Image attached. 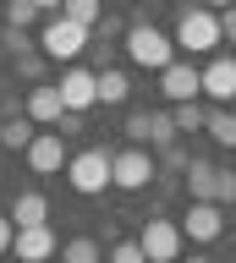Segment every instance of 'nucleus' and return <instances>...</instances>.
<instances>
[{
    "instance_id": "1",
    "label": "nucleus",
    "mask_w": 236,
    "mask_h": 263,
    "mask_svg": "<svg viewBox=\"0 0 236 263\" xmlns=\"http://www.w3.org/2000/svg\"><path fill=\"white\" fill-rule=\"evenodd\" d=\"M121 44H126V61L143 66V71H165V66L176 61V44H170L159 28H149V22H132V28L121 33Z\"/></svg>"
},
{
    "instance_id": "4",
    "label": "nucleus",
    "mask_w": 236,
    "mask_h": 263,
    "mask_svg": "<svg viewBox=\"0 0 236 263\" xmlns=\"http://www.w3.org/2000/svg\"><path fill=\"white\" fill-rule=\"evenodd\" d=\"M66 181H71V192H83V197L104 192V186H110V154H104V148L71 154V159H66Z\"/></svg>"
},
{
    "instance_id": "9",
    "label": "nucleus",
    "mask_w": 236,
    "mask_h": 263,
    "mask_svg": "<svg viewBox=\"0 0 236 263\" xmlns=\"http://www.w3.org/2000/svg\"><path fill=\"white\" fill-rule=\"evenodd\" d=\"M159 93H165L170 104H187V99H198V93H203L198 66H192V61H170L165 71H159Z\"/></svg>"
},
{
    "instance_id": "6",
    "label": "nucleus",
    "mask_w": 236,
    "mask_h": 263,
    "mask_svg": "<svg viewBox=\"0 0 236 263\" xmlns=\"http://www.w3.org/2000/svg\"><path fill=\"white\" fill-rule=\"evenodd\" d=\"M181 225H170V219H149L143 225V236H137V247H143V258L149 263H176L181 258Z\"/></svg>"
},
{
    "instance_id": "13",
    "label": "nucleus",
    "mask_w": 236,
    "mask_h": 263,
    "mask_svg": "<svg viewBox=\"0 0 236 263\" xmlns=\"http://www.w3.org/2000/svg\"><path fill=\"white\" fill-rule=\"evenodd\" d=\"M61 110H66V104H61V88H55V82L28 88V121H33V126H55Z\"/></svg>"
},
{
    "instance_id": "31",
    "label": "nucleus",
    "mask_w": 236,
    "mask_h": 263,
    "mask_svg": "<svg viewBox=\"0 0 236 263\" xmlns=\"http://www.w3.org/2000/svg\"><path fill=\"white\" fill-rule=\"evenodd\" d=\"M165 164H170V170H187V154L176 143H165Z\"/></svg>"
},
{
    "instance_id": "5",
    "label": "nucleus",
    "mask_w": 236,
    "mask_h": 263,
    "mask_svg": "<svg viewBox=\"0 0 236 263\" xmlns=\"http://www.w3.org/2000/svg\"><path fill=\"white\" fill-rule=\"evenodd\" d=\"M176 44H181L187 55L214 49V44H220V11H209V6H198V11H181V22H176Z\"/></svg>"
},
{
    "instance_id": "27",
    "label": "nucleus",
    "mask_w": 236,
    "mask_h": 263,
    "mask_svg": "<svg viewBox=\"0 0 236 263\" xmlns=\"http://www.w3.org/2000/svg\"><path fill=\"white\" fill-rule=\"evenodd\" d=\"M55 132H61V137H71V132H83V115H77V110H61V121H55Z\"/></svg>"
},
{
    "instance_id": "30",
    "label": "nucleus",
    "mask_w": 236,
    "mask_h": 263,
    "mask_svg": "<svg viewBox=\"0 0 236 263\" xmlns=\"http://www.w3.org/2000/svg\"><path fill=\"white\" fill-rule=\"evenodd\" d=\"M11 236H17V219H11V214H0V252H11Z\"/></svg>"
},
{
    "instance_id": "22",
    "label": "nucleus",
    "mask_w": 236,
    "mask_h": 263,
    "mask_svg": "<svg viewBox=\"0 0 236 263\" xmlns=\"http://www.w3.org/2000/svg\"><path fill=\"white\" fill-rule=\"evenodd\" d=\"M170 137H176V121H170V110H154V115H149V143H154V148H165Z\"/></svg>"
},
{
    "instance_id": "3",
    "label": "nucleus",
    "mask_w": 236,
    "mask_h": 263,
    "mask_svg": "<svg viewBox=\"0 0 236 263\" xmlns=\"http://www.w3.org/2000/svg\"><path fill=\"white\" fill-rule=\"evenodd\" d=\"M154 176H159V164H154V154H149L143 143L110 154V186H121V192H143Z\"/></svg>"
},
{
    "instance_id": "24",
    "label": "nucleus",
    "mask_w": 236,
    "mask_h": 263,
    "mask_svg": "<svg viewBox=\"0 0 236 263\" xmlns=\"http://www.w3.org/2000/svg\"><path fill=\"white\" fill-rule=\"evenodd\" d=\"M0 49H11V55H28V49H33L28 28H6V33H0Z\"/></svg>"
},
{
    "instance_id": "16",
    "label": "nucleus",
    "mask_w": 236,
    "mask_h": 263,
    "mask_svg": "<svg viewBox=\"0 0 236 263\" xmlns=\"http://www.w3.org/2000/svg\"><path fill=\"white\" fill-rule=\"evenodd\" d=\"M11 219H17V225H44V219H50V203H44V192H22L17 203H11Z\"/></svg>"
},
{
    "instance_id": "14",
    "label": "nucleus",
    "mask_w": 236,
    "mask_h": 263,
    "mask_svg": "<svg viewBox=\"0 0 236 263\" xmlns=\"http://www.w3.org/2000/svg\"><path fill=\"white\" fill-rule=\"evenodd\" d=\"M94 93H99V104H126L132 99V77L116 71V66H99L94 71Z\"/></svg>"
},
{
    "instance_id": "21",
    "label": "nucleus",
    "mask_w": 236,
    "mask_h": 263,
    "mask_svg": "<svg viewBox=\"0 0 236 263\" xmlns=\"http://www.w3.org/2000/svg\"><path fill=\"white\" fill-rule=\"evenodd\" d=\"M170 121H176V132H203L209 110H203L198 99H187V104H176V110H170Z\"/></svg>"
},
{
    "instance_id": "20",
    "label": "nucleus",
    "mask_w": 236,
    "mask_h": 263,
    "mask_svg": "<svg viewBox=\"0 0 236 263\" xmlns=\"http://www.w3.org/2000/svg\"><path fill=\"white\" fill-rule=\"evenodd\" d=\"M61 16H71V22L94 28V22L104 16V0H61Z\"/></svg>"
},
{
    "instance_id": "10",
    "label": "nucleus",
    "mask_w": 236,
    "mask_h": 263,
    "mask_svg": "<svg viewBox=\"0 0 236 263\" xmlns=\"http://www.w3.org/2000/svg\"><path fill=\"white\" fill-rule=\"evenodd\" d=\"M55 88H61V104H66V110H77V115L99 104V93H94V71H88V66H66Z\"/></svg>"
},
{
    "instance_id": "17",
    "label": "nucleus",
    "mask_w": 236,
    "mask_h": 263,
    "mask_svg": "<svg viewBox=\"0 0 236 263\" xmlns=\"http://www.w3.org/2000/svg\"><path fill=\"white\" fill-rule=\"evenodd\" d=\"M33 121H28V115H11V121H0V143H6V148H11V154H22V148H28V143H33Z\"/></svg>"
},
{
    "instance_id": "8",
    "label": "nucleus",
    "mask_w": 236,
    "mask_h": 263,
    "mask_svg": "<svg viewBox=\"0 0 236 263\" xmlns=\"http://www.w3.org/2000/svg\"><path fill=\"white\" fill-rule=\"evenodd\" d=\"M28 154V164H33V176H55V170H66V137L61 132H33V143L22 148Z\"/></svg>"
},
{
    "instance_id": "15",
    "label": "nucleus",
    "mask_w": 236,
    "mask_h": 263,
    "mask_svg": "<svg viewBox=\"0 0 236 263\" xmlns=\"http://www.w3.org/2000/svg\"><path fill=\"white\" fill-rule=\"evenodd\" d=\"M214 186H220V164L187 159V192H192V203H214Z\"/></svg>"
},
{
    "instance_id": "18",
    "label": "nucleus",
    "mask_w": 236,
    "mask_h": 263,
    "mask_svg": "<svg viewBox=\"0 0 236 263\" xmlns=\"http://www.w3.org/2000/svg\"><path fill=\"white\" fill-rule=\"evenodd\" d=\"M203 132H209V137H214L220 148H236V110H209Z\"/></svg>"
},
{
    "instance_id": "2",
    "label": "nucleus",
    "mask_w": 236,
    "mask_h": 263,
    "mask_svg": "<svg viewBox=\"0 0 236 263\" xmlns=\"http://www.w3.org/2000/svg\"><path fill=\"white\" fill-rule=\"evenodd\" d=\"M88 33L94 28H83V22H71V16H61L55 11L44 28H39V49H44V61H77L88 49Z\"/></svg>"
},
{
    "instance_id": "12",
    "label": "nucleus",
    "mask_w": 236,
    "mask_h": 263,
    "mask_svg": "<svg viewBox=\"0 0 236 263\" xmlns=\"http://www.w3.org/2000/svg\"><path fill=\"white\" fill-rule=\"evenodd\" d=\"M198 77H203V93L214 99V104H236V61H231V55L209 61Z\"/></svg>"
},
{
    "instance_id": "34",
    "label": "nucleus",
    "mask_w": 236,
    "mask_h": 263,
    "mask_svg": "<svg viewBox=\"0 0 236 263\" xmlns=\"http://www.w3.org/2000/svg\"><path fill=\"white\" fill-rule=\"evenodd\" d=\"M192 263H209V258H192Z\"/></svg>"
},
{
    "instance_id": "28",
    "label": "nucleus",
    "mask_w": 236,
    "mask_h": 263,
    "mask_svg": "<svg viewBox=\"0 0 236 263\" xmlns=\"http://www.w3.org/2000/svg\"><path fill=\"white\" fill-rule=\"evenodd\" d=\"M17 66H22V77H39V71H44V55L28 49V55H17Z\"/></svg>"
},
{
    "instance_id": "23",
    "label": "nucleus",
    "mask_w": 236,
    "mask_h": 263,
    "mask_svg": "<svg viewBox=\"0 0 236 263\" xmlns=\"http://www.w3.org/2000/svg\"><path fill=\"white\" fill-rule=\"evenodd\" d=\"M33 22H39L33 0H11V6H6V28H33Z\"/></svg>"
},
{
    "instance_id": "29",
    "label": "nucleus",
    "mask_w": 236,
    "mask_h": 263,
    "mask_svg": "<svg viewBox=\"0 0 236 263\" xmlns=\"http://www.w3.org/2000/svg\"><path fill=\"white\" fill-rule=\"evenodd\" d=\"M220 39H231V44H236V6L220 11Z\"/></svg>"
},
{
    "instance_id": "26",
    "label": "nucleus",
    "mask_w": 236,
    "mask_h": 263,
    "mask_svg": "<svg viewBox=\"0 0 236 263\" xmlns=\"http://www.w3.org/2000/svg\"><path fill=\"white\" fill-rule=\"evenodd\" d=\"M214 203H236V170H220V186H214Z\"/></svg>"
},
{
    "instance_id": "7",
    "label": "nucleus",
    "mask_w": 236,
    "mask_h": 263,
    "mask_svg": "<svg viewBox=\"0 0 236 263\" xmlns=\"http://www.w3.org/2000/svg\"><path fill=\"white\" fill-rule=\"evenodd\" d=\"M11 252H17V263H50L55 252H61V241H55L50 219H44V225H17V236H11Z\"/></svg>"
},
{
    "instance_id": "11",
    "label": "nucleus",
    "mask_w": 236,
    "mask_h": 263,
    "mask_svg": "<svg viewBox=\"0 0 236 263\" xmlns=\"http://www.w3.org/2000/svg\"><path fill=\"white\" fill-rule=\"evenodd\" d=\"M220 230H225L220 203H192L181 214V236H192V241H220Z\"/></svg>"
},
{
    "instance_id": "33",
    "label": "nucleus",
    "mask_w": 236,
    "mask_h": 263,
    "mask_svg": "<svg viewBox=\"0 0 236 263\" xmlns=\"http://www.w3.org/2000/svg\"><path fill=\"white\" fill-rule=\"evenodd\" d=\"M203 6H209V11H225V6H236V0H203Z\"/></svg>"
},
{
    "instance_id": "19",
    "label": "nucleus",
    "mask_w": 236,
    "mask_h": 263,
    "mask_svg": "<svg viewBox=\"0 0 236 263\" xmlns=\"http://www.w3.org/2000/svg\"><path fill=\"white\" fill-rule=\"evenodd\" d=\"M61 263H104V252H99V241H94V236H77V241L61 247Z\"/></svg>"
},
{
    "instance_id": "32",
    "label": "nucleus",
    "mask_w": 236,
    "mask_h": 263,
    "mask_svg": "<svg viewBox=\"0 0 236 263\" xmlns=\"http://www.w3.org/2000/svg\"><path fill=\"white\" fill-rule=\"evenodd\" d=\"M33 6L39 11H61V0H33Z\"/></svg>"
},
{
    "instance_id": "25",
    "label": "nucleus",
    "mask_w": 236,
    "mask_h": 263,
    "mask_svg": "<svg viewBox=\"0 0 236 263\" xmlns=\"http://www.w3.org/2000/svg\"><path fill=\"white\" fill-rule=\"evenodd\" d=\"M110 263H149V258H143L137 241H116V247H110Z\"/></svg>"
}]
</instances>
